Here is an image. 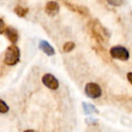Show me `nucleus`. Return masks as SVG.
I'll list each match as a JSON object with an SVG mask.
<instances>
[{
    "mask_svg": "<svg viewBox=\"0 0 132 132\" xmlns=\"http://www.w3.org/2000/svg\"><path fill=\"white\" fill-rule=\"evenodd\" d=\"M92 35L94 37L96 41L100 44L105 43L110 37V34L107 28H105L98 20H90L88 24Z\"/></svg>",
    "mask_w": 132,
    "mask_h": 132,
    "instance_id": "obj_1",
    "label": "nucleus"
},
{
    "mask_svg": "<svg viewBox=\"0 0 132 132\" xmlns=\"http://www.w3.org/2000/svg\"><path fill=\"white\" fill-rule=\"evenodd\" d=\"M20 61V49L15 44L8 46L5 52L4 63L8 66H14Z\"/></svg>",
    "mask_w": 132,
    "mask_h": 132,
    "instance_id": "obj_2",
    "label": "nucleus"
},
{
    "mask_svg": "<svg viewBox=\"0 0 132 132\" xmlns=\"http://www.w3.org/2000/svg\"><path fill=\"white\" fill-rule=\"evenodd\" d=\"M110 54L113 59L120 61H127L129 58V53H128V49L120 45L113 46L110 48Z\"/></svg>",
    "mask_w": 132,
    "mask_h": 132,
    "instance_id": "obj_3",
    "label": "nucleus"
},
{
    "mask_svg": "<svg viewBox=\"0 0 132 132\" xmlns=\"http://www.w3.org/2000/svg\"><path fill=\"white\" fill-rule=\"evenodd\" d=\"M84 92L87 97L90 98V99H98L102 94V90H101V86L95 82L87 83L85 85Z\"/></svg>",
    "mask_w": 132,
    "mask_h": 132,
    "instance_id": "obj_4",
    "label": "nucleus"
},
{
    "mask_svg": "<svg viewBox=\"0 0 132 132\" xmlns=\"http://www.w3.org/2000/svg\"><path fill=\"white\" fill-rule=\"evenodd\" d=\"M42 81L45 87H47L50 90H55L59 88V81L55 76L51 73H46L43 76Z\"/></svg>",
    "mask_w": 132,
    "mask_h": 132,
    "instance_id": "obj_5",
    "label": "nucleus"
},
{
    "mask_svg": "<svg viewBox=\"0 0 132 132\" xmlns=\"http://www.w3.org/2000/svg\"><path fill=\"white\" fill-rule=\"evenodd\" d=\"M63 5H65V6L68 9L72 10V12H75L77 14H80V15H83V16H86V15H89L90 11H89L88 7L85 6H81V5H78V4H74V3L72 2H63Z\"/></svg>",
    "mask_w": 132,
    "mask_h": 132,
    "instance_id": "obj_6",
    "label": "nucleus"
},
{
    "mask_svg": "<svg viewBox=\"0 0 132 132\" xmlns=\"http://www.w3.org/2000/svg\"><path fill=\"white\" fill-rule=\"evenodd\" d=\"M60 11V5L55 1H49L45 5V13L47 15L53 16L57 15Z\"/></svg>",
    "mask_w": 132,
    "mask_h": 132,
    "instance_id": "obj_7",
    "label": "nucleus"
},
{
    "mask_svg": "<svg viewBox=\"0 0 132 132\" xmlns=\"http://www.w3.org/2000/svg\"><path fill=\"white\" fill-rule=\"evenodd\" d=\"M5 35H6L7 39L13 44H16L17 41H18V38H19L18 32L16 31V29L11 27V26H8V27L6 28V30H5Z\"/></svg>",
    "mask_w": 132,
    "mask_h": 132,
    "instance_id": "obj_8",
    "label": "nucleus"
},
{
    "mask_svg": "<svg viewBox=\"0 0 132 132\" xmlns=\"http://www.w3.org/2000/svg\"><path fill=\"white\" fill-rule=\"evenodd\" d=\"M39 48L40 50H42L45 54H47L48 56H53L55 54L54 48L45 40H41L39 42Z\"/></svg>",
    "mask_w": 132,
    "mask_h": 132,
    "instance_id": "obj_9",
    "label": "nucleus"
},
{
    "mask_svg": "<svg viewBox=\"0 0 132 132\" xmlns=\"http://www.w3.org/2000/svg\"><path fill=\"white\" fill-rule=\"evenodd\" d=\"M14 12H15V14L18 17H24L27 15L28 12H29V9H28V7H26V6L17 5V6L14 8Z\"/></svg>",
    "mask_w": 132,
    "mask_h": 132,
    "instance_id": "obj_10",
    "label": "nucleus"
},
{
    "mask_svg": "<svg viewBox=\"0 0 132 132\" xmlns=\"http://www.w3.org/2000/svg\"><path fill=\"white\" fill-rule=\"evenodd\" d=\"M82 108H83V110H84L85 114H87V115H90V114H93V113H99V111H98V110L96 109V107L93 106L92 104H90V103L83 102Z\"/></svg>",
    "mask_w": 132,
    "mask_h": 132,
    "instance_id": "obj_11",
    "label": "nucleus"
},
{
    "mask_svg": "<svg viewBox=\"0 0 132 132\" xmlns=\"http://www.w3.org/2000/svg\"><path fill=\"white\" fill-rule=\"evenodd\" d=\"M74 48H75V44H74L73 42H67L62 46V50H63V52H65V53H70Z\"/></svg>",
    "mask_w": 132,
    "mask_h": 132,
    "instance_id": "obj_12",
    "label": "nucleus"
},
{
    "mask_svg": "<svg viewBox=\"0 0 132 132\" xmlns=\"http://www.w3.org/2000/svg\"><path fill=\"white\" fill-rule=\"evenodd\" d=\"M8 110H9L8 105L6 104L3 100L0 99V113L5 114V113H6V112H8Z\"/></svg>",
    "mask_w": 132,
    "mask_h": 132,
    "instance_id": "obj_13",
    "label": "nucleus"
},
{
    "mask_svg": "<svg viewBox=\"0 0 132 132\" xmlns=\"http://www.w3.org/2000/svg\"><path fill=\"white\" fill-rule=\"evenodd\" d=\"M108 4L111 5V6H119L123 4V1H120V0H115V1L111 0V1H108Z\"/></svg>",
    "mask_w": 132,
    "mask_h": 132,
    "instance_id": "obj_14",
    "label": "nucleus"
},
{
    "mask_svg": "<svg viewBox=\"0 0 132 132\" xmlns=\"http://www.w3.org/2000/svg\"><path fill=\"white\" fill-rule=\"evenodd\" d=\"M6 26H5V22L0 18V34L5 33V30H6Z\"/></svg>",
    "mask_w": 132,
    "mask_h": 132,
    "instance_id": "obj_15",
    "label": "nucleus"
},
{
    "mask_svg": "<svg viewBox=\"0 0 132 132\" xmlns=\"http://www.w3.org/2000/svg\"><path fill=\"white\" fill-rule=\"evenodd\" d=\"M127 78H128V81H129L132 85V72H128V74H127Z\"/></svg>",
    "mask_w": 132,
    "mask_h": 132,
    "instance_id": "obj_16",
    "label": "nucleus"
},
{
    "mask_svg": "<svg viewBox=\"0 0 132 132\" xmlns=\"http://www.w3.org/2000/svg\"><path fill=\"white\" fill-rule=\"evenodd\" d=\"M24 132H35L34 129H26V130H24Z\"/></svg>",
    "mask_w": 132,
    "mask_h": 132,
    "instance_id": "obj_17",
    "label": "nucleus"
}]
</instances>
